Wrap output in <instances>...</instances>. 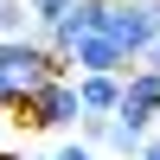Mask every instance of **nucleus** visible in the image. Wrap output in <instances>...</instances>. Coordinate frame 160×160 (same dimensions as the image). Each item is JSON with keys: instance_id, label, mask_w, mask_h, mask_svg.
I'll return each mask as SVG.
<instances>
[{"instance_id": "f257e3e1", "label": "nucleus", "mask_w": 160, "mask_h": 160, "mask_svg": "<svg viewBox=\"0 0 160 160\" xmlns=\"http://www.w3.org/2000/svg\"><path fill=\"white\" fill-rule=\"evenodd\" d=\"M13 122L26 128H45V135H77V122H83V96H77V77H51V83H38L32 96L19 102V115Z\"/></svg>"}, {"instance_id": "f03ea898", "label": "nucleus", "mask_w": 160, "mask_h": 160, "mask_svg": "<svg viewBox=\"0 0 160 160\" xmlns=\"http://www.w3.org/2000/svg\"><path fill=\"white\" fill-rule=\"evenodd\" d=\"M102 32L115 38V45L128 51V58H148L160 45V0H109V19H102Z\"/></svg>"}, {"instance_id": "7ed1b4c3", "label": "nucleus", "mask_w": 160, "mask_h": 160, "mask_svg": "<svg viewBox=\"0 0 160 160\" xmlns=\"http://www.w3.org/2000/svg\"><path fill=\"white\" fill-rule=\"evenodd\" d=\"M122 115H135V122H160V77L154 71H141V64H135V71H128V96H122Z\"/></svg>"}, {"instance_id": "20e7f679", "label": "nucleus", "mask_w": 160, "mask_h": 160, "mask_svg": "<svg viewBox=\"0 0 160 160\" xmlns=\"http://www.w3.org/2000/svg\"><path fill=\"white\" fill-rule=\"evenodd\" d=\"M77 96H83V115H122L128 77H77Z\"/></svg>"}, {"instance_id": "39448f33", "label": "nucleus", "mask_w": 160, "mask_h": 160, "mask_svg": "<svg viewBox=\"0 0 160 160\" xmlns=\"http://www.w3.org/2000/svg\"><path fill=\"white\" fill-rule=\"evenodd\" d=\"M154 141V128L148 122H135V115H115L109 122V141H102V154H115V160H141V148Z\"/></svg>"}, {"instance_id": "423d86ee", "label": "nucleus", "mask_w": 160, "mask_h": 160, "mask_svg": "<svg viewBox=\"0 0 160 160\" xmlns=\"http://www.w3.org/2000/svg\"><path fill=\"white\" fill-rule=\"evenodd\" d=\"M71 7H77V0H26V13H32V26H38V32H51V26H58Z\"/></svg>"}, {"instance_id": "0eeeda50", "label": "nucleus", "mask_w": 160, "mask_h": 160, "mask_svg": "<svg viewBox=\"0 0 160 160\" xmlns=\"http://www.w3.org/2000/svg\"><path fill=\"white\" fill-rule=\"evenodd\" d=\"M26 0H0V38H26Z\"/></svg>"}, {"instance_id": "6e6552de", "label": "nucleus", "mask_w": 160, "mask_h": 160, "mask_svg": "<svg viewBox=\"0 0 160 160\" xmlns=\"http://www.w3.org/2000/svg\"><path fill=\"white\" fill-rule=\"evenodd\" d=\"M109 122H115V115H83V122H77V135H83L90 148H102V141H109Z\"/></svg>"}, {"instance_id": "1a4fd4ad", "label": "nucleus", "mask_w": 160, "mask_h": 160, "mask_svg": "<svg viewBox=\"0 0 160 160\" xmlns=\"http://www.w3.org/2000/svg\"><path fill=\"white\" fill-rule=\"evenodd\" d=\"M51 160H102V148H90L83 135H71V141H64V148L51 154Z\"/></svg>"}, {"instance_id": "9d476101", "label": "nucleus", "mask_w": 160, "mask_h": 160, "mask_svg": "<svg viewBox=\"0 0 160 160\" xmlns=\"http://www.w3.org/2000/svg\"><path fill=\"white\" fill-rule=\"evenodd\" d=\"M141 71H154V77H160V45L148 51V58H141Z\"/></svg>"}, {"instance_id": "9b49d317", "label": "nucleus", "mask_w": 160, "mask_h": 160, "mask_svg": "<svg viewBox=\"0 0 160 160\" xmlns=\"http://www.w3.org/2000/svg\"><path fill=\"white\" fill-rule=\"evenodd\" d=\"M141 160H160V135H154V141H148V148H141Z\"/></svg>"}, {"instance_id": "f8f14e48", "label": "nucleus", "mask_w": 160, "mask_h": 160, "mask_svg": "<svg viewBox=\"0 0 160 160\" xmlns=\"http://www.w3.org/2000/svg\"><path fill=\"white\" fill-rule=\"evenodd\" d=\"M7 109H13V102H7V90H0V115H7Z\"/></svg>"}, {"instance_id": "ddd939ff", "label": "nucleus", "mask_w": 160, "mask_h": 160, "mask_svg": "<svg viewBox=\"0 0 160 160\" xmlns=\"http://www.w3.org/2000/svg\"><path fill=\"white\" fill-rule=\"evenodd\" d=\"M19 160H51V154H19Z\"/></svg>"}]
</instances>
